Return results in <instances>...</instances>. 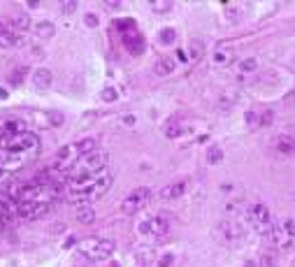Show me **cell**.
I'll return each instance as SVG.
<instances>
[{
    "instance_id": "1",
    "label": "cell",
    "mask_w": 295,
    "mask_h": 267,
    "mask_svg": "<svg viewBox=\"0 0 295 267\" xmlns=\"http://www.w3.org/2000/svg\"><path fill=\"white\" fill-rule=\"evenodd\" d=\"M40 156V137L28 130L17 135H0V170H19Z\"/></svg>"
},
{
    "instance_id": "2",
    "label": "cell",
    "mask_w": 295,
    "mask_h": 267,
    "mask_svg": "<svg viewBox=\"0 0 295 267\" xmlns=\"http://www.w3.org/2000/svg\"><path fill=\"white\" fill-rule=\"evenodd\" d=\"M112 186V172L103 170L98 174L88 177H68V188H70V200L77 204L93 202L98 198H103Z\"/></svg>"
},
{
    "instance_id": "3",
    "label": "cell",
    "mask_w": 295,
    "mask_h": 267,
    "mask_svg": "<svg viewBox=\"0 0 295 267\" xmlns=\"http://www.w3.org/2000/svg\"><path fill=\"white\" fill-rule=\"evenodd\" d=\"M10 200L14 202H42V204H52L53 191L47 188L44 184L40 182H19V184H12L10 186Z\"/></svg>"
},
{
    "instance_id": "4",
    "label": "cell",
    "mask_w": 295,
    "mask_h": 267,
    "mask_svg": "<svg viewBox=\"0 0 295 267\" xmlns=\"http://www.w3.org/2000/svg\"><path fill=\"white\" fill-rule=\"evenodd\" d=\"M107 163H109V156L105 151L95 149L93 153H86L82 158L74 163L72 167L68 170V177H88V174H98V172L107 170Z\"/></svg>"
},
{
    "instance_id": "5",
    "label": "cell",
    "mask_w": 295,
    "mask_h": 267,
    "mask_svg": "<svg viewBox=\"0 0 295 267\" xmlns=\"http://www.w3.org/2000/svg\"><path fill=\"white\" fill-rule=\"evenodd\" d=\"M79 251L82 256H86L93 263H100V260H107L112 258V253L116 251V244L112 239H105V237H88L79 244Z\"/></svg>"
},
{
    "instance_id": "6",
    "label": "cell",
    "mask_w": 295,
    "mask_h": 267,
    "mask_svg": "<svg viewBox=\"0 0 295 267\" xmlns=\"http://www.w3.org/2000/svg\"><path fill=\"white\" fill-rule=\"evenodd\" d=\"M270 244L279 251H291L295 246V221L293 218H284L281 223H274L272 233L267 235Z\"/></svg>"
},
{
    "instance_id": "7",
    "label": "cell",
    "mask_w": 295,
    "mask_h": 267,
    "mask_svg": "<svg viewBox=\"0 0 295 267\" xmlns=\"http://www.w3.org/2000/svg\"><path fill=\"white\" fill-rule=\"evenodd\" d=\"M246 218H249V223H251V228L258 233V235L267 237L270 233H272V214H270V209L265 207L263 202L253 204V207H249V212H246Z\"/></svg>"
},
{
    "instance_id": "8",
    "label": "cell",
    "mask_w": 295,
    "mask_h": 267,
    "mask_svg": "<svg viewBox=\"0 0 295 267\" xmlns=\"http://www.w3.org/2000/svg\"><path fill=\"white\" fill-rule=\"evenodd\" d=\"M216 235H219V239H221L223 244L235 246V244H240V242L244 239V228H242L240 221L228 218V221H223V223L216 228Z\"/></svg>"
},
{
    "instance_id": "9",
    "label": "cell",
    "mask_w": 295,
    "mask_h": 267,
    "mask_svg": "<svg viewBox=\"0 0 295 267\" xmlns=\"http://www.w3.org/2000/svg\"><path fill=\"white\" fill-rule=\"evenodd\" d=\"M170 230V214H156L149 221L139 223V233L142 235H154V237H163Z\"/></svg>"
},
{
    "instance_id": "10",
    "label": "cell",
    "mask_w": 295,
    "mask_h": 267,
    "mask_svg": "<svg viewBox=\"0 0 295 267\" xmlns=\"http://www.w3.org/2000/svg\"><path fill=\"white\" fill-rule=\"evenodd\" d=\"M149 198H151V191L149 188H135V191H130L126 195V200L121 202V212L123 214H135V212H139L144 204L149 202Z\"/></svg>"
},
{
    "instance_id": "11",
    "label": "cell",
    "mask_w": 295,
    "mask_h": 267,
    "mask_svg": "<svg viewBox=\"0 0 295 267\" xmlns=\"http://www.w3.org/2000/svg\"><path fill=\"white\" fill-rule=\"evenodd\" d=\"M14 202V200H12ZM14 209H17V218H40L49 212V204L42 202H14Z\"/></svg>"
},
{
    "instance_id": "12",
    "label": "cell",
    "mask_w": 295,
    "mask_h": 267,
    "mask_svg": "<svg viewBox=\"0 0 295 267\" xmlns=\"http://www.w3.org/2000/svg\"><path fill=\"white\" fill-rule=\"evenodd\" d=\"M235 61V49L232 47H219L214 56H211V63L216 67H228V65Z\"/></svg>"
},
{
    "instance_id": "13",
    "label": "cell",
    "mask_w": 295,
    "mask_h": 267,
    "mask_svg": "<svg viewBox=\"0 0 295 267\" xmlns=\"http://www.w3.org/2000/svg\"><path fill=\"white\" fill-rule=\"evenodd\" d=\"M186 191H189V182L181 179V182H174V184H170V186H165L160 191V198L163 200H174V198H181Z\"/></svg>"
},
{
    "instance_id": "14",
    "label": "cell",
    "mask_w": 295,
    "mask_h": 267,
    "mask_svg": "<svg viewBox=\"0 0 295 267\" xmlns=\"http://www.w3.org/2000/svg\"><path fill=\"white\" fill-rule=\"evenodd\" d=\"M52 82H53V75L47 70V67H37V70H35V75H33V84H35V88L47 91V88L52 86Z\"/></svg>"
},
{
    "instance_id": "15",
    "label": "cell",
    "mask_w": 295,
    "mask_h": 267,
    "mask_svg": "<svg viewBox=\"0 0 295 267\" xmlns=\"http://www.w3.org/2000/svg\"><path fill=\"white\" fill-rule=\"evenodd\" d=\"M26 126H23L21 118H5L0 121V135H17V133H23Z\"/></svg>"
},
{
    "instance_id": "16",
    "label": "cell",
    "mask_w": 295,
    "mask_h": 267,
    "mask_svg": "<svg viewBox=\"0 0 295 267\" xmlns=\"http://www.w3.org/2000/svg\"><path fill=\"white\" fill-rule=\"evenodd\" d=\"M21 42V35L14 33L10 28V23L0 19V44H19Z\"/></svg>"
},
{
    "instance_id": "17",
    "label": "cell",
    "mask_w": 295,
    "mask_h": 267,
    "mask_svg": "<svg viewBox=\"0 0 295 267\" xmlns=\"http://www.w3.org/2000/svg\"><path fill=\"white\" fill-rule=\"evenodd\" d=\"M274 149L279 151V153H284V156L295 153V137H291V135H279V137L274 139Z\"/></svg>"
},
{
    "instance_id": "18",
    "label": "cell",
    "mask_w": 295,
    "mask_h": 267,
    "mask_svg": "<svg viewBox=\"0 0 295 267\" xmlns=\"http://www.w3.org/2000/svg\"><path fill=\"white\" fill-rule=\"evenodd\" d=\"M135 260L139 267L151 265V263L156 260V249H151V246H139L135 251Z\"/></svg>"
},
{
    "instance_id": "19",
    "label": "cell",
    "mask_w": 295,
    "mask_h": 267,
    "mask_svg": "<svg viewBox=\"0 0 295 267\" xmlns=\"http://www.w3.org/2000/svg\"><path fill=\"white\" fill-rule=\"evenodd\" d=\"M242 5H237V2H226L223 5V19L228 23H235V21H240L242 19Z\"/></svg>"
},
{
    "instance_id": "20",
    "label": "cell",
    "mask_w": 295,
    "mask_h": 267,
    "mask_svg": "<svg viewBox=\"0 0 295 267\" xmlns=\"http://www.w3.org/2000/svg\"><path fill=\"white\" fill-rule=\"evenodd\" d=\"M7 23H10L12 31L21 35L23 31H28V26H31V19H28V14H26V12H19V14H14V17H12Z\"/></svg>"
},
{
    "instance_id": "21",
    "label": "cell",
    "mask_w": 295,
    "mask_h": 267,
    "mask_svg": "<svg viewBox=\"0 0 295 267\" xmlns=\"http://www.w3.org/2000/svg\"><path fill=\"white\" fill-rule=\"evenodd\" d=\"M174 72V61L172 58H158L156 63H154V75L158 77H168Z\"/></svg>"
},
{
    "instance_id": "22",
    "label": "cell",
    "mask_w": 295,
    "mask_h": 267,
    "mask_svg": "<svg viewBox=\"0 0 295 267\" xmlns=\"http://www.w3.org/2000/svg\"><path fill=\"white\" fill-rule=\"evenodd\" d=\"M123 42H126V47H130L135 53H139L142 49H144V42H142L139 33L133 31V28H130V33H123Z\"/></svg>"
},
{
    "instance_id": "23",
    "label": "cell",
    "mask_w": 295,
    "mask_h": 267,
    "mask_svg": "<svg viewBox=\"0 0 295 267\" xmlns=\"http://www.w3.org/2000/svg\"><path fill=\"white\" fill-rule=\"evenodd\" d=\"M35 33H37V37L40 40H52L53 35H56V26L49 21H40L35 26Z\"/></svg>"
},
{
    "instance_id": "24",
    "label": "cell",
    "mask_w": 295,
    "mask_h": 267,
    "mask_svg": "<svg viewBox=\"0 0 295 267\" xmlns=\"http://www.w3.org/2000/svg\"><path fill=\"white\" fill-rule=\"evenodd\" d=\"M184 133H186V126H184V123H179V121H172V123H168V126H165V137H170V139L181 137Z\"/></svg>"
},
{
    "instance_id": "25",
    "label": "cell",
    "mask_w": 295,
    "mask_h": 267,
    "mask_svg": "<svg viewBox=\"0 0 295 267\" xmlns=\"http://www.w3.org/2000/svg\"><path fill=\"white\" fill-rule=\"evenodd\" d=\"M77 221L82 225H91L95 221V212L91 207H79V212H77Z\"/></svg>"
},
{
    "instance_id": "26",
    "label": "cell",
    "mask_w": 295,
    "mask_h": 267,
    "mask_svg": "<svg viewBox=\"0 0 295 267\" xmlns=\"http://www.w3.org/2000/svg\"><path fill=\"white\" fill-rule=\"evenodd\" d=\"M221 160H223V149L219 144H211L209 149H207V163L209 165H219Z\"/></svg>"
},
{
    "instance_id": "27",
    "label": "cell",
    "mask_w": 295,
    "mask_h": 267,
    "mask_svg": "<svg viewBox=\"0 0 295 267\" xmlns=\"http://www.w3.org/2000/svg\"><path fill=\"white\" fill-rule=\"evenodd\" d=\"M149 10L156 12V14H165V12L172 10V2L170 0H151L149 2Z\"/></svg>"
},
{
    "instance_id": "28",
    "label": "cell",
    "mask_w": 295,
    "mask_h": 267,
    "mask_svg": "<svg viewBox=\"0 0 295 267\" xmlns=\"http://www.w3.org/2000/svg\"><path fill=\"white\" fill-rule=\"evenodd\" d=\"M202 49H205V44H202L200 40H193L191 47H189V56L193 58V61H198V58L202 56Z\"/></svg>"
},
{
    "instance_id": "29",
    "label": "cell",
    "mask_w": 295,
    "mask_h": 267,
    "mask_svg": "<svg viewBox=\"0 0 295 267\" xmlns=\"http://www.w3.org/2000/svg\"><path fill=\"white\" fill-rule=\"evenodd\" d=\"M174 40H177V31L174 28H163L160 31V42L163 44H174Z\"/></svg>"
},
{
    "instance_id": "30",
    "label": "cell",
    "mask_w": 295,
    "mask_h": 267,
    "mask_svg": "<svg viewBox=\"0 0 295 267\" xmlns=\"http://www.w3.org/2000/svg\"><path fill=\"white\" fill-rule=\"evenodd\" d=\"M116 96H119V93H116V91L112 88V86H107V88H103V93H100V98H103L105 102H114Z\"/></svg>"
},
{
    "instance_id": "31",
    "label": "cell",
    "mask_w": 295,
    "mask_h": 267,
    "mask_svg": "<svg viewBox=\"0 0 295 267\" xmlns=\"http://www.w3.org/2000/svg\"><path fill=\"white\" fill-rule=\"evenodd\" d=\"M256 67H258V63H256L253 58H246V61H242V63H240V70H242V72H253Z\"/></svg>"
},
{
    "instance_id": "32",
    "label": "cell",
    "mask_w": 295,
    "mask_h": 267,
    "mask_svg": "<svg viewBox=\"0 0 295 267\" xmlns=\"http://www.w3.org/2000/svg\"><path fill=\"white\" fill-rule=\"evenodd\" d=\"M23 77H26V67H21V70H14V72L10 75V82H12V84H21Z\"/></svg>"
},
{
    "instance_id": "33",
    "label": "cell",
    "mask_w": 295,
    "mask_h": 267,
    "mask_svg": "<svg viewBox=\"0 0 295 267\" xmlns=\"http://www.w3.org/2000/svg\"><path fill=\"white\" fill-rule=\"evenodd\" d=\"M272 118H274V114L267 109V112H263V114L258 117V123H260V126H270V123H272Z\"/></svg>"
},
{
    "instance_id": "34",
    "label": "cell",
    "mask_w": 295,
    "mask_h": 267,
    "mask_svg": "<svg viewBox=\"0 0 295 267\" xmlns=\"http://www.w3.org/2000/svg\"><path fill=\"white\" fill-rule=\"evenodd\" d=\"M61 10H63L65 14H72V12L77 10V2H74V0H68V2H63V5H61Z\"/></svg>"
},
{
    "instance_id": "35",
    "label": "cell",
    "mask_w": 295,
    "mask_h": 267,
    "mask_svg": "<svg viewBox=\"0 0 295 267\" xmlns=\"http://www.w3.org/2000/svg\"><path fill=\"white\" fill-rule=\"evenodd\" d=\"M84 23L88 26V28H95V26H98V17H95V14H86Z\"/></svg>"
},
{
    "instance_id": "36",
    "label": "cell",
    "mask_w": 295,
    "mask_h": 267,
    "mask_svg": "<svg viewBox=\"0 0 295 267\" xmlns=\"http://www.w3.org/2000/svg\"><path fill=\"white\" fill-rule=\"evenodd\" d=\"M160 267H170L172 265V256H165V258H160V263H158Z\"/></svg>"
},
{
    "instance_id": "37",
    "label": "cell",
    "mask_w": 295,
    "mask_h": 267,
    "mask_svg": "<svg viewBox=\"0 0 295 267\" xmlns=\"http://www.w3.org/2000/svg\"><path fill=\"white\" fill-rule=\"evenodd\" d=\"M123 121H126V126H135V117L130 114V117H123Z\"/></svg>"
},
{
    "instance_id": "38",
    "label": "cell",
    "mask_w": 295,
    "mask_h": 267,
    "mask_svg": "<svg viewBox=\"0 0 295 267\" xmlns=\"http://www.w3.org/2000/svg\"><path fill=\"white\" fill-rule=\"evenodd\" d=\"M244 267H256V265H253V263H246V265H244Z\"/></svg>"
},
{
    "instance_id": "39",
    "label": "cell",
    "mask_w": 295,
    "mask_h": 267,
    "mask_svg": "<svg viewBox=\"0 0 295 267\" xmlns=\"http://www.w3.org/2000/svg\"><path fill=\"white\" fill-rule=\"evenodd\" d=\"M112 267H119V265H116V263H114V265H112Z\"/></svg>"
},
{
    "instance_id": "40",
    "label": "cell",
    "mask_w": 295,
    "mask_h": 267,
    "mask_svg": "<svg viewBox=\"0 0 295 267\" xmlns=\"http://www.w3.org/2000/svg\"><path fill=\"white\" fill-rule=\"evenodd\" d=\"M293 202H295V195H293Z\"/></svg>"
},
{
    "instance_id": "41",
    "label": "cell",
    "mask_w": 295,
    "mask_h": 267,
    "mask_svg": "<svg viewBox=\"0 0 295 267\" xmlns=\"http://www.w3.org/2000/svg\"><path fill=\"white\" fill-rule=\"evenodd\" d=\"M293 267H295V263H293Z\"/></svg>"
}]
</instances>
